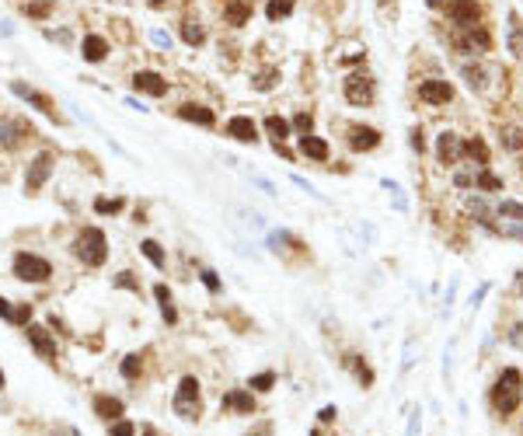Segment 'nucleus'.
I'll use <instances>...</instances> for the list:
<instances>
[{
	"label": "nucleus",
	"instance_id": "nucleus-1",
	"mask_svg": "<svg viewBox=\"0 0 523 436\" xmlns=\"http://www.w3.org/2000/svg\"><path fill=\"white\" fill-rule=\"evenodd\" d=\"M520 401H523V373L516 366H506L492 387V405L499 415H513L520 408Z\"/></svg>",
	"mask_w": 523,
	"mask_h": 436
},
{
	"label": "nucleus",
	"instance_id": "nucleus-2",
	"mask_svg": "<svg viewBox=\"0 0 523 436\" xmlns=\"http://www.w3.org/2000/svg\"><path fill=\"white\" fill-rule=\"evenodd\" d=\"M74 252H77V259H81L84 266H105V259H108V241H105V234H102L98 227H84V231L77 234Z\"/></svg>",
	"mask_w": 523,
	"mask_h": 436
},
{
	"label": "nucleus",
	"instance_id": "nucleus-3",
	"mask_svg": "<svg viewBox=\"0 0 523 436\" xmlns=\"http://www.w3.org/2000/svg\"><path fill=\"white\" fill-rule=\"evenodd\" d=\"M15 276L25 280V283H46V280L53 276V266H49L42 255L18 252V255H15Z\"/></svg>",
	"mask_w": 523,
	"mask_h": 436
},
{
	"label": "nucleus",
	"instance_id": "nucleus-4",
	"mask_svg": "<svg viewBox=\"0 0 523 436\" xmlns=\"http://www.w3.org/2000/svg\"><path fill=\"white\" fill-rule=\"evenodd\" d=\"M175 412L182 419H195L199 415V380L195 377H182L178 394H175Z\"/></svg>",
	"mask_w": 523,
	"mask_h": 436
},
{
	"label": "nucleus",
	"instance_id": "nucleus-5",
	"mask_svg": "<svg viewBox=\"0 0 523 436\" xmlns=\"http://www.w3.org/2000/svg\"><path fill=\"white\" fill-rule=\"evenodd\" d=\"M342 91H346V102L349 105H370L373 102V77L367 74H349L342 81Z\"/></svg>",
	"mask_w": 523,
	"mask_h": 436
},
{
	"label": "nucleus",
	"instance_id": "nucleus-6",
	"mask_svg": "<svg viewBox=\"0 0 523 436\" xmlns=\"http://www.w3.org/2000/svg\"><path fill=\"white\" fill-rule=\"evenodd\" d=\"M49 175H53V154L42 150V154L29 164V171H25V188H29V192H39V188L49 181Z\"/></svg>",
	"mask_w": 523,
	"mask_h": 436
},
{
	"label": "nucleus",
	"instance_id": "nucleus-7",
	"mask_svg": "<svg viewBox=\"0 0 523 436\" xmlns=\"http://www.w3.org/2000/svg\"><path fill=\"white\" fill-rule=\"evenodd\" d=\"M446 15H450V22H453L457 29H471V25L478 22V4H474V0H450Z\"/></svg>",
	"mask_w": 523,
	"mask_h": 436
},
{
	"label": "nucleus",
	"instance_id": "nucleus-8",
	"mask_svg": "<svg viewBox=\"0 0 523 436\" xmlns=\"http://www.w3.org/2000/svg\"><path fill=\"white\" fill-rule=\"evenodd\" d=\"M419 98L426 105H446V102H453V88L446 81H422L419 84Z\"/></svg>",
	"mask_w": 523,
	"mask_h": 436
},
{
	"label": "nucleus",
	"instance_id": "nucleus-9",
	"mask_svg": "<svg viewBox=\"0 0 523 436\" xmlns=\"http://www.w3.org/2000/svg\"><path fill=\"white\" fill-rule=\"evenodd\" d=\"M133 88L143 91V95H154V98H164V95H168V81H164L161 74H154V70H140V74L133 77Z\"/></svg>",
	"mask_w": 523,
	"mask_h": 436
},
{
	"label": "nucleus",
	"instance_id": "nucleus-10",
	"mask_svg": "<svg viewBox=\"0 0 523 436\" xmlns=\"http://www.w3.org/2000/svg\"><path fill=\"white\" fill-rule=\"evenodd\" d=\"M29 342H32V349H35L42 360H53V356H56V339H53L42 325H29Z\"/></svg>",
	"mask_w": 523,
	"mask_h": 436
},
{
	"label": "nucleus",
	"instance_id": "nucleus-11",
	"mask_svg": "<svg viewBox=\"0 0 523 436\" xmlns=\"http://www.w3.org/2000/svg\"><path fill=\"white\" fill-rule=\"evenodd\" d=\"M11 91L18 95V98H25V102H32L39 112H46V115H56V105H53V98H46V95H39L35 88H29V84H22V81H15L11 84Z\"/></svg>",
	"mask_w": 523,
	"mask_h": 436
},
{
	"label": "nucleus",
	"instance_id": "nucleus-12",
	"mask_svg": "<svg viewBox=\"0 0 523 436\" xmlns=\"http://www.w3.org/2000/svg\"><path fill=\"white\" fill-rule=\"evenodd\" d=\"M436 154H440V161H443V164H457V161H460V154H464L460 136H457V133H443V136L436 140Z\"/></svg>",
	"mask_w": 523,
	"mask_h": 436
},
{
	"label": "nucleus",
	"instance_id": "nucleus-13",
	"mask_svg": "<svg viewBox=\"0 0 523 436\" xmlns=\"http://www.w3.org/2000/svg\"><path fill=\"white\" fill-rule=\"evenodd\" d=\"M227 136H234V140H241V143H255V140H258V126H255L248 115H234V119L227 122Z\"/></svg>",
	"mask_w": 523,
	"mask_h": 436
},
{
	"label": "nucleus",
	"instance_id": "nucleus-14",
	"mask_svg": "<svg viewBox=\"0 0 523 436\" xmlns=\"http://www.w3.org/2000/svg\"><path fill=\"white\" fill-rule=\"evenodd\" d=\"M22 136H32V129L25 122H18V119H4V122H0V143H4V147L15 150L22 143Z\"/></svg>",
	"mask_w": 523,
	"mask_h": 436
},
{
	"label": "nucleus",
	"instance_id": "nucleus-15",
	"mask_svg": "<svg viewBox=\"0 0 523 436\" xmlns=\"http://www.w3.org/2000/svg\"><path fill=\"white\" fill-rule=\"evenodd\" d=\"M380 143V133L373 126H353L349 129V147L353 150H373Z\"/></svg>",
	"mask_w": 523,
	"mask_h": 436
},
{
	"label": "nucleus",
	"instance_id": "nucleus-16",
	"mask_svg": "<svg viewBox=\"0 0 523 436\" xmlns=\"http://www.w3.org/2000/svg\"><path fill=\"white\" fill-rule=\"evenodd\" d=\"M81 53H84L88 63H102V60L108 56V39H102V35H84Z\"/></svg>",
	"mask_w": 523,
	"mask_h": 436
},
{
	"label": "nucleus",
	"instance_id": "nucleus-17",
	"mask_svg": "<svg viewBox=\"0 0 523 436\" xmlns=\"http://www.w3.org/2000/svg\"><path fill=\"white\" fill-rule=\"evenodd\" d=\"M223 18H227V25L241 29V25H248V18H251V4H248V0H227Z\"/></svg>",
	"mask_w": 523,
	"mask_h": 436
},
{
	"label": "nucleus",
	"instance_id": "nucleus-18",
	"mask_svg": "<svg viewBox=\"0 0 523 436\" xmlns=\"http://www.w3.org/2000/svg\"><path fill=\"white\" fill-rule=\"evenodd\" d=\"M506 49L513 56H523V22L516 11H509V32H506Z\"/></svg>",
	"mask_w": 523,
	"mask_h": 436
},
{
	"label": "nucleus",
	"instance_id": "nucleus-19",
	"mask_svg": "<svg viewBox=\"0 0 523 436\" xmlns=\"http://www.w3.org/2000/svg\"><path fill=\"white\" fill-rule=\"evenodd\" d=\"M178 115H182L185 122H195V126H213V122H216V115H213L206 105H192V102H188V105H182V108H178Z\"/></svg>",
	"mask_w": 523,
	"mask_h": 436
},
{
	"label": "nucleus",
	"instance_id": "nucleus-20",
	"mask_svg": "<svg viewBox=\"0 0 523 436\" xmlns=\"http://www.w3.org/2000/svg\"><path fill=\"white\" fill-rule=\"evenodd\" d=\"M223 408H227V412L251 415V412H255V398H251L248 391H230V394H223Z\"/></svg>",
	"mask_w": 523,
	"mask_h": 436
},
{
	"label": "nucleus",
	"instance_id": "nucleus-21",
	"mask_svg": "<svg viewBox=\"0 0 523 436\" xmlns=\"http://www.w3.org/2000/svg\"><path fill=\"white\" fill-rule=\"evenodd\" d=\"M460 77L467 81V88H471V91H485V88H488V81H485V77H488V70H485L481 63H474V67H471V63H464V67H460Z\"/></svg>",
	"mask_w": 523,
	"mask_h": 436
},
{
	"label": "nucleus",
	"instance_id": "nucleus-22",
	"mask_svg": "<svg viewBox=\"0 0 523 436\" xmlns=\"http://www.w3.org/2000/svg\"><path fill=\"white\" fill-rule=\"evenodd\" d=\"M300 150H304L311 161H328V154H332L321 136H300Z\"/></svg>",
	"mask_w": 523,
	"mask_h": 436
},
{
	"label": "nucleus",
	"instance_id": "nucleus-23",
	"mask_svg": "<svg viewBox=\"0 0 523 436\" xmlns=\"http://www.w3.org/2000/svg\"><path fill=\"white\" fill-rule=\"evenodd\" d=\"M95 415L115 422V419L122 415V401H119V398H108V394H98V398H95Z\"/></svg>",
	"mask_w": 523,
	"mask_h": 436
},
{
	"label": "nucleus",
	"instance_id": "nucleus-24",
	"mask_svg": "<svg viewBox=\"0 0 523 436\" xmlns=\"http://www.w3.org/2000/svg\"><path fill=\"white\" fill-rule=\"evenodd\" d=\"M499 140L506 150H523V126H502Z\"/></svg>",
	"mask_w": 523,
	"mask_h": 436
},
{
	"label": "nucleus",
	"instance_id": "nucleus-25",
	"mask_svg": "<svg viewBox=\"0 0 523 436\" xmlns=\"http://www.w3.org/2000/svg\"><path fill=\"white\" fill-rule=\"evenodd\" d=\"M474 188H481V192H499V188H502V178L492 175L488 168H481V171L474 175Z\"/></svg>",
	"mask_w": 523,
	"mask_h": 436
},
{
	"label": "nucleus",
	"instance_id": "nucleus-26",
	"mask_svg": "<svg viewBox=\"0 0 523 436\" xmlns=\"http://www.w3.org/2000/svg\"><path fill=\"white\" fill-rule=\"evenodd\" d=\"M276 77H280V70L269 67V70H262V74L251 77V88H255V91H273V88H276Z\"/></svg>",
	"mask_w": 523,
	"mask_h": 436
},
{
	"label": "nucleus",
	"instance_id": "nucleus-27",
	"mask_svg": "<svg viewBox=\"0 0 523 436\" xmlns=\"http://www.w3.org/2000/svg\"><path fill=\"white\" fill-rule=\"evenodd\" d=\"M266 15H269V22H280V18H290V15H293V0H269V8H266Z\"/></svg>",
	"mask_w": 523,
	"mask_h": 436
},
{
	"label": "nucleus",
	"instance_id": "nucleus-28",
	"mask_svg": "<svg viewBox=\"0 0 523 436\" xmlns=\"http://www.w3.org/2000/svg\"><path fill=\"white\" fill-rule=\"evenodd\" d=\"M182 39H185L188 46H202L206 32H202V25H199V22H185V25H182Z\"/></svg>",
	"mask_w": 523,
	"mask_h": 436
},
{
	"label": "nucleus",
	"instance_id": "nucleus-29",
	"mask_svg": "<svg viewBox=\"0 0 523 436\" xmlns=\"http://www.w3.org/2000/svg\"><path fill=\"white\" fill-rule=\"evenodd\" d=\"M266 129L276 136V143H283V140L290 136V122H287V119H280V115H269V119H266Z\"/></svg>",
	"mask_w": 523,
	"mask_h": 436
},
{
	"label": "nucleus",
	"instance_id": "nucleus-30",
	"mask_svg": "<svg viewBox=\"0 0 523 436\" xmlns=\"http://www.w3.org/2000/svg\"><path fill=\"white\" fill-rule=\"evenodd\" d=\"M464 154H467V157H474V161H478V164H481V168H485V164H488V147H485V143H481V140H478V136H474V140H467V143H464Z\"/></svg>",
	"mask_w": 523,
	"mask_h": 436
},
{
	"label": "nucleus",
	"instance_id": "nucleus-31",
	"mask_svg": "<svg viewBox=\"0 0 523 436\" xmlns=\"http://www.w3.org/2000/svg\"><path fill=\"white\" fill-rule=\"evenodd\" d=\"M140 252H143V255H147L157 269H164V266H168V259H164V252H161V245H157V241H143V245H140Z\"/></svg>",
	"mask_w": 523,
	"mask_h": 436
},
{
	"label": "nucleus",
	"instance_id": "nucleus-32",
	"mask_svg": "<svg viewBox=\"0 0 523 436\" xmlns=\"http://www.w3.org/2000/svg\"><path fill=\"white\" fill-rule=\"evenodd\" d=\"M349 366L356 370V377H360V384H363V387H370V384H373V370H370L360 356H349Z\"/></svg>",
	"mask_w": 523,
	"mask_h": 436
},
{
	"label": "nucleus",
	"instance_id": "nucleus-33",
	"mask_svg": "<svg viewBox=\"0 0 523 436\" xmlns=\"http://www.w3.org/2000/svg\"><path fill=\"white\" fill-rule=\"evenodd\" d=\"M499 216H513V220H523V202L502 199V202H499Z\"/></svg>",
	"mask_w": 523,
	"mask_h": 436
},
{
	"label": "nucleus",
	"instance_id": "nucleus-34",
	"mask_svg": "<svg viewBox=\"0 0 523 436\" xmlns=\"http://www.w3.org/2000/svg\"><path fill=\"white\" fill-rule=\"evenodd\" d=\"M273 384H276V373H255L248 380V387H255V391H269Z\"/></svg>",
	"mask_w": 523,
	"mask_h": 436
},
{
	"label": "nucleus",
	"instance_id": "nucleus-35",
	"mask_svg": "<svg viewBox=\"0 0 523 436\" xmlns=\"http://www.w3.org/2000/svg\"><path fill=\"white\" fill-rule=\"evenodd\" d=\"M140 370H143V360H140V356H126V360H122V377H126V380H133Z\"/></svg>",
	"mask_w": 523,
	"mask_h": 436
},
{
	"label": "nucleus",
	"instance_id": "nucleus-36",
	"mask_svg": "<svg viewBox=\"0 0 523 436\" xmlns=\"http://www.w3.org/2000/svg\"><path fill=\"white\" fill-rule=\"evenodd\" d=\"M136 433V426L129 422V419H115L112 426H108V436H133Z\"/></svg>",
	"mask_w": 523,
	"mask_h": 436
},
{
	"label": "nucleus",
	"instance_id": "nucleus-37",
	"mask_svg": "<svg viewBox=\"0 0 523 436\" xmlns=\"http://www.w3.org/2000/svg\"><path fill=\"white\" fill-rule=\"evenodd\" d=\"M49 11H53L49 0H39V4H25V15H29V18H49Z\"/></svg>",
	"mask_w": 523,
	"mask_h": 436
},
{
	"label": "nucleus",
	"instance_id": "nucleus-38",
	"mask_svg": "<svg viewBox=\"0 0 523 436\" xmlns=\"http://www.w3.org/2000/svg\"><path fill=\"white\" fill-rule=\"evenodd\" d=\"M384 188H387V192L394 195V206H398V209H408V202H405V195H401V185H398V181L384 178Z\"/></svg>",
	"mask_w": 523,
	"mask_h": 436
},
{
	"label": "nucleus",
	"instance_id": "nucleus-39",
	"mask_svg": "<svg viewBox=\"0 0 523 436\" xmlns=\"http://www.w3.org/2000/svg\"><path fill=\"white\" fill-rule=\"evenodd\" d=\"M293 126H297L304 136H311V129H314V115H311V112H300V115L293 119Z\"/></svg>",
	"mask_w": 523,
	"mask_h": 436
},
{
	"label": "nucleus",
	"instance_id": "nucleus-40",
	"mask_svg": "<svg viewBox=\"0 0 523 436\" xmlns=\"http://www.w3.org/2000/svg\"><path fill=\"white\" fill-rule=\"evenodd\" d=\"M115 286H119V290H133V293H140V283L133 280V273H119V276H115Z\"/></svg>",
	"mask_w": 523,
	"mask_h": 436
},
{
	"label": "nucleus",
	"instance_id": "nucleus-41",
	"mask_svg": "<svg viewBox=\"0 0 523 436\" xmlns=\"http://www.w3.org/2000/svg\"><path fill=\"white\" fill-rule=\"evenodd\" d=\"M95 209H98V213H119V209H122V199H98Z\"/></svg>",
	"mask_w": 523,
	"mask_h": 436
},
{
	"label": "nucleus",
	"instance_id": "nucleus-42",
	"mask_svg": "<svg viewBox=\"0 0 523 436\" xmlns=\"http://www.w3.org/2000/svg\"><path fill=\"white\" fill-rule=\"evenodd\" d=\"M29 318H32V304H18V307H15V321H11V325H29Z\"/></svg>",
	"mask_w": 523,
	"mask_h": 436
},
{
	"label": "nucleus",
	"instance_id": "nucleus-43",
	"mask_svg": "<svg viewBox=\"0 0 523 436\" xmlns=\"http://www.w3.org/2000/svg\"><path fill=\"white\" fill-rule=\"evenodd\" d=\"M202 283H206V290H209V293H220V280H216V273H213V269H202Z\"/></svg>",
	"mask_w": 523,
	"mask_h": 436
},
{
	"label": "nucleus",
	"instance_id": "nucleus-44",
	"mask_svg": "<svg viewBox=\"0 0 523 436\" xmlns=\"http://www.w3.org/2000/svg\"><path fill=\"white\" fill-rule=\"evenodd\" d=\"M419 429H422V412L415 408V412H412V419H408V436H419Z\"/></svg>",
	"mask_w": 523,
	"mask_h": 436
},
{
	"label": "nucleus",
	"instance_id": "nucleus-45",
	"mask_svg": "<svg viewBox=\"0 0 523 436\" xmlns=\"http://www.w3.org/2000/svg\"><path fill=\"white\" fill-rule=\"evenodd\" d=\"M509 346L523 349V321H520V325H513V332H509Z\"/></svg>",
	"mask_w": 523,
	"mask_h": 436
},
{
	"label": "nucleus",
	"instance_id": "nucleus-46",
	"mask_svg": "<svg viewBox=\"0 0 523 436\" xmlns=\"http://www.w3.org/2000/svg\"><path fill=\"white\" fill-rule=\"evenodd\" d=\"M488 290H492V286H488V283H481V286H478V290L471 293V307H478V304H481V300L488 297Z\"/></svg>",
	"mask_w": 523,
	"mask_h": 436
},
{
	"label": "nucleus",
	"instance_id": "nucleus-47",
	"mask_svg": "<svg viewBox=\"0 0 523 436\" xmlns=\"http://www.w3.org/2000/svg\"><path fill=\"white\" fill-rule=\"evenodd\" d=\"M335 415H339V408H335V405H325V408L318 412V419H321V422H335Z\"/></svg>",
	"mask_w": 523,
	"mask_h": 436
},
{
	"label": "nucleus",
	"instance_id": "nucleus-48",
	"mask_svg": "<svg viewBox=\"0 0 523 436\" xmlns=\"http://www.w3.org/2000/svg\"><path fill=\"white\" fill-rule=\"evenodd\" d=\"M0 318L15 321V307H11V300H4V297H0Z\"/></svg>",
	"mask_w": 523,
	"mask_h": 436
},
{
	"label": "nucleus",
	"instance_id": "nucleus-49",
	"mask_svg": "<svg viewBox=\"0 0 523 436\" xmlns=\"http://www.w3.org/2000/svg\"><path fill=\"white\" fill-rule=\"evenodd\" d=\"M150 39H154V42H157L161 49H171V35H168V32H154Z\"/></svg>",
	"mask_w": 523,
	"mask_h": 436
},
{
	"label": "nucleus",
	"instance_id": "nucleus-50",
	"mask_svg": "<svg viewBox=\"0 0 523 436\" xmlns=\"http://www.w3.org/2000/svg\"><path fill=\"white\" fill-rule=\"evenodd\" d=\"M412 147H415L419 154L426 150V140H422V129H412Z\"/></svg>",
	"mask_w": 523,
	"mask_h": 436
},
{
	"label": "nucleus",
	"instance_id": "nucleus-51",
	"mask_svg": "<svg viewBox=\"0 0 523 436\" xmlns=\"http://www.w3.org/2000/svg\"><path fill=\"white\" fill-rule=\"evenodd\" d=\"M509 234H516V238H523V220H520L516 227H509Z\"/></svg>",
	"mask_w": 523,
	"mask_h": 436
},
{
	"label": "nucleus",
	"instance_id": "nucleus-52",
	"mask_svg": "<svg viewBox=\"0 0 523 436\" xmlns=\"http://www.w3.org/2000/svg\"><path fill=\"white\" fill-rule=\"evenodd\" d=\"M426 4H429V8H443V4H446V0H426Z\"/></svg>",
	"mask_w": 523,
	"mask_h": 436
},
{
	"label": "nucleus",
	"instance_id": "nucleus-53",
	"mask_svg": "<svg viewBox=\"0 0 523 436\" xmlns=\"http://www.w3.org/2000/svg\"><path fill=\"white\" fill-rule=\"evenodd\" d=\"M143 436H154V426H143Z\"/></svg>",
	"mask_w": 523,
	"mask_h": 436
},
{
	"label": "nucleus",
	"instance_id": "nucleus-54",
	"mask_svg": "<svg viewBox=\"0 0 523 436\" xmlns=\"http://www.w3.org/2000/svg\"><path fill=\"white\" fill-rule=\"evenodd\" d=\"M311 436H325V433H321V429H314V433H311Z\"/></svg>",
	"mask_w": 523,
	"mask_h": 436
},
{
	"label": "nucleus",
	"instance_id": "nucleus-55",
	"mask_svg": "<svg viewBox=\"0 0 523 436\" xmlns=\"http://www.w3.org/2000/svg\"><path fill=\"white\" fill-rule=\"evenodd\" d=\"M0 387H4V370H0Z\"/></svg>",
	"mask_w": 523,
	"mask_h": 436
},
{
	"label": "nucleus",
	"instance_id": "nucleus-56",
	"mask_svg": "<svg viewBox=\"0 0 523 436\" xmlns=\"http://www.w3.org/2000/svg\"><path fill=\"white\" fill-rule=\"evenodd\" d=\"M150 4H164V0H150Z\"/></svg>",
	"mask_w": 523,
	"mask_h": 436
}]
</instances>
